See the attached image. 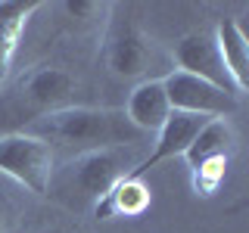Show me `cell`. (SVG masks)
Masks as SVG:
<instances>
[{
    "instance_id": "6da1fadb",
    "label": "cell",
    "mask_w": 249,
    "mask_h": 233,
    "mask_svg": "<svg viewBox=\"0 0 249 233\" xmlns=\"http://www.w3.org/2000/svg\"><path fill=\"white\" fill-rule=\"evenodd\" d=\"M22 131L50 143L53 152H66L69 159L90 150H112V146H140L143 134L124 118L122 109L97 106H66L59 112L41 115Z\"/></svg>"
},
{
    "instance_id": "7a4b0ae2",
    "label": "cell",
    "mask_w": 249,
    "mask_h": 233,
    "mask_svg": "<svg viewBox=\"0 0 249 233\" xmlns=\"http://www.w3.org/2000/svg\"><path fill=\"white\" fill-rule=\"evenodd\" d=\"M140 162L137 146H112V150H90L66 159L50 177L47 196L62 202L66 208H93V202L103 199L115 183Z\"/></svg>"
},
{
    "instance_id": "3957f363",
    "label": "cell",
    "mask_w": 249,
    "mask_h": 233,
    "mask_svg": "<svg viewBox=\"0 0 249 233\" xmlns=\"http://www.w3.org/2000/svg\"><path fill=\"white\" fill-rule=\"evenodd\" d=\"M75 90H78V81L72 72H66L62 66H35L28 68L25 75L19 78L13 97H10V112L16 118H22L25 124H31L41 115H50V112H59L66 106H75Z\"/></svg>"
},
{
    "instance_id": "277c9868",
    "label": "cell",
    "mask_w": 249,
    "mask_h": 233,
    "mask_svg": "<svg viewBox=\"0 0 249 233\" xmlns=\"http://www.w3.org/2000/svg\"><path fill=\"white\" fill-rule=\"evenodd\" d=\"M53 171H56V152L50 150V143L28 131L0 134V174H6L35 196H47Z\"/></svg>"
},
{
    "instance_id": "5b68a950",
    "label": "cell",
    "mask_w": 249,
    "mask_h": 233,
    "mask_svg": "<svg viewBox=\"0 0 249 233\" xmlns=\"http://www.w3.org/2000/svg\"><path fill=\"white\" fill-rule=\"evenodd\" d=\"M103 56H106V68L115 78H140V81H146L150 68L159 59V47L134 22L115 19L106 31Z\"/></svg>"
},
{
    "instance_id": "8992f818",
    "label": "cell",
    "mask_w": 249,
    "mask_h": 233,
    "mask_svg": "<svg viewBox=\"0 0 249 233\" xmlns=\"http://www.w3.org/2000/svg\"><path fill=\"white\" fill-rule=\"evenodd\" d=\"M162 84H165L168 106L175 112H193V115H206V118H231L240 106V100L233 93L215 87L202 78L178 72V68L162 75Z\"/></svg>"
},
{
    "instance_id": "52a82bcc",
    "label": "cell",
    "mask_w": 249,
    "mask_h": 233,
    "mask_svg": "<svg viewBox=\"0 0 249 233\" xmlns=\"http://www.w3.org/2000/svg\"><path fill=\"white\" fill-rule=\"evenodd\" d=\"M206 121H209L206 115L175 112V109H171V115L165 118V124L153 134V150L146 152V155H140V162L128 171V177H146L156 165H162V162L184 159V152L190 150L193 137L199 134V128Z\"/></svg>"
},
{
    "instance_id": "ba28073f",
    "label": "cell",
    "mask_w": 249,
    "mask_h": 233,
    "mask_svg": "<svg viewBox=\"0 0 249 233\" xmlns=\"http://www.w3.org/2000/svg\"><path fill=\"white\" fill-rule=\"evenodd\" d=\"M171 62H175L178 72L202 78V81H209V84H215V87H221V90H228V93L237 97V90H233L228 72H224V62H221V56H218V47H215L212 34L190 31V34L178 37L175 47H171Z\"/></svg>"
},
{
    "instance_id": "9c48e42d",
    "label": "cell",
    "mask_w": 249,
    "mask_h": 233,
    "mask_svg": "<svg viewBox=\"0 0 249 233\" xmlns=\"http://www.w3.org/2000/svg\"><path fill=\"white\" fill-rule=\"evenodd\" d=\"M122 112L143 137H153L156 131L165 124V118L171 115L162 78H146V81H140L137 87L128 93V103H124Z\"/></svg>"
},
{
    "instance_id": "30bf717a",
    "label": "cell",
    "mask_w": 249,
    "mask_h": 233,
    "mask_svg": "<svg viewBox=\"0 0 249 233\" xmlns=\"http://www.w3.org/2000/svg\"><path fill=\"white\" fill-rule=\"evenodd\" d=\"M47 3H41V0H0V93H3L6 78H10L13 59L19 53L28 22Z\"/></svg>"
},
{
    "instance_id": "8fae6325",
    "label": "cell",
    "mask_w": 249,
    "mask_h": 233,
    "mask_svg": "<svg viewBox=\"0 0 249 233\" xmlns=\"http://www.w3.org/2000/svg\"><path fill=\"white\" fill-rule=\"evenodd\" d=\"M215 47H218V56L224 62V72H228L237 97L243 100L249 90V37L246 31L240 28L237 19H221L215 25Z\"/></svg>"
},
{
    "instance_id": "7c38bea8",
    "label": "cell",
    "mask_w": 249,
    "mask_h": 233,
    "mask_svg": "<svg viewBox=\"0 0 249 233\" xmlns=\"http://www.w3.org/2000/svg\"><path fill=\"white\" fill-rule=\"evenodd\" d=\"M153 202V190L146 186L143 177L124 174L103 199L93 202V217L97 221H112V217H140Z\"/></svg>"
},
{
    "instance_id": "4fadbf2b",
    "label": "cell",
    "mask_w": 249,
    "mask_h": 233,
    "mask_svg": "<svg viewBox=\"0 0 249 233\" xmlns=\"http://www.w3.org/2000/svg\"><path fill=\"white\" fill-rule=\"evenodd\" d=\"M237 152V131H233L231 118H209L193 137L190 150L184 152L187 168H196L199 162L209 159H231Z\"/></svg>"
},
{
    "instance_id": "5bb4252c",
    "label": "cell",
    "mask_w": 249,
    "mask_h": 233,
    "mask_svg": "<svg viewBox=\"0 0 249 233\" xmlns=\"http://www.w3.org/2000/svg\"><path fill=\"white\" fill-rule=\"evenodd\" d=\"M228 165H231V159H209V162H199L196 168H190L193 193L202 196V199L215 196L218 186H221L224 177H228Z\"/></svg>"
},
{
    "instance_id": "9a60e30c",
    "label": "cell",
    "mask_w": 249,
    "mask_h": 233,
    "mask_svg": "<svg viewBox=\"0 0 249 233\" xmlns=\"http://www.w3.org/2000/svg\"><path fill=\"white\" fill-rule=\"evenodd\" d=\"M35 233H66L62 227H41V230H35Z\"/></svg>"
},
{
    "instance_id": "2e32d148",
    "label": "cell",
    "mask_w": 249,
    "mask_h": 233,
    "mask_svg": "<svg viewBox=\"0 0 249 233\" xmlns=\"http://www.w3.org/2000/svg\"><path fill=\"white\" fill-rule=\"evenodd\" d=\"M0 233H3V212H0Z\"/></svg>"
}]
</instances>
